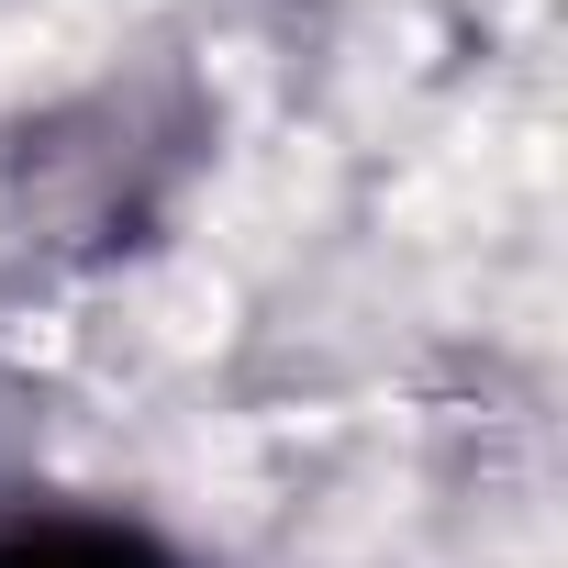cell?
<instances>
[{"instance_id":"cell-1","label":"cell","mask_w":568,"mask_h":568,"mask_svg":"<svg viewBox=\"0 0 568 568\" xmlns=\"http://www.w3.org/2000/svg\"><path fill=\"white\" fill-rule=\"evenodd\" d=\"M0 568H145V557L112 546V535H45V546H12Z\"/></svg>"}]
</instances>
